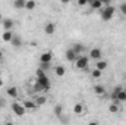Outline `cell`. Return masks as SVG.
Returning a JSON list of instances; mask_svg holds the SVG:
<instances>
[{
  "mask_svg": "<svg viewBox=\"0 0 126 125\" xmlns=\"http://www.w3.org/2000/svg\"><path fill=\"white\" fill-rule=\"evenodd\" d=\"M25 0H15L13 1V7L15 9H25Z\"/></svg>",
  "mask_w": 126,
  "mask_h": 125,
  "instance_id": "cell-24",
  "label": "cell"
},
{
  "mask_svg": "<svg viewBox=\"0 0 126 125\" xmlns=\"http://www.w3.org/2000/svg\"><path fill=\"white\" fill-rule=\"evenodd\" d=\"M1 25H3V30H4V31H12V28H13V25H15V21H13L12 18H3Z\"/></svg>",
  "mask_w": 126,
  "mask_h": 125,
  "instance_id": "cell-6",
  "label": "cell"
},
{
  "mask_svg": "<svg viewBox=\"0 0 126 125\" xmlns=\"http://www.w3.org/2000/svg\"><path fill=\"white\" fill-rule=\"evenodd\" d=\"M107 66H109V63L106 62V61H103V59L98 61V62H95V69H98V71H101V72H103Z\"/></svg>",
  "mask_w": 126,
  "mask_h": 125,
  "instance_id": "cell-21",
  "label": "cell"
},
{
  "mask_svg": "<svg viewBox=\"0 0 126 125\" xmlns=\"http://www.w3.org/2000/svg\"><path fill=\"white\" fill-rule=\"evenodd\" d=\"M1 106H3V100L0 99V109H1Z\"/></svg>",
  "mask_w": 126,
  "mask_h": 125,
  "instance_id": "cell-36",
  "label": "cell"
},
{
  "mask_svg": "<svg viewBox=\"0 0 126 125\" xmlns=\"http://www.w3.org/2000/svg\"><path fill=\"white\" fill-rule=\"evenodd\" d=\"M34 102H35L37 107H40V106H44V104H46V102H47V97H46V96H37Z\"/></svg>",
  "mask_w": 126,
  "mask_h": 125,
  "instance_id": "cell-18",
  "label": "cell"
},
{
  "mask_svg": "<svg viewBox=\"0 0 126 125\" xmlns=\"http://www.w3.org/2000/svg\"><path fill=\"white\" fill-rule=\"evenodd\" d=\"M54 115L57 118H62V115H63V106L62 104H56L54 106Z\"/></svg>",
  "mask_w": 126,
  "mask_h": 125,
  "instance_id": "cell-25",
  "label": "cell"
},
{
  "mask_svg": "<svg viewBox=\"0 0 126 125\" xmlns=\"http://www.w3.org/2000/svg\"><path fill=\"white\" fill-rule=\"evenodd\" d=\"M114 12H116V7L114 6H106V7H103L101 10H100V15H101V19L104 21V22H109L111 18H113V15H114Z\"/></svg>",
  "mask_w": 126,
  "mask_h": 125,
  "instance_id": "cell-2",
  "label": "cell"
},
{
  "mask_svg": "<svg viewBox=\"0 0 126 125\" xmlns=\"http://www.w3.org/2000/svg\"><path fill=\"white\" fill-rule=\"evenodd\" d=\"M119 10L123 13V15H126V1H123V3H120V6H119Z\"/></svg>",
  "mask_w": 126,
  "mask_h": 125,
  "instance_id": "cell-30",
  "label": "cell"
},
{
  "mask_svg": "<svg viewBox=\"0 0 126 125\" xmlns=\"http://www.w3.org/2000/svg\"><path fill=\"white\" fill-rule=\"evenodd\" d=\"M78 4L79 6H87L88 4V0H78Z\"/></svg>",
  "mask_w": 126,
  "mask_h": 125,
  "instance_id": "cell-31",
  "label": "cell"
},
{
  "mask_svg": "<svg viewBox=\"0 0 126 125\" xmlns=\"http://www.w3.org/2000/svg\"><path fill=\"white\" fill-rule=\"evenodd\" d=\"M35 6H37V3H35L34 0H28V1L25 3V9H27V10H32V9H35Z\"/></svg>",
  "mask_w": 126,
  "mask_h": 125,
  "instance_id": "cell-26",
  "label": "cell"
},
{
  "mask_svg": "<svg viewBox=\"0 0 126 125\" xmlns=\"http://www.w3.org/2000/svg\"><path fill=\"white\" fill-rule=\"evenodd\" d=\"M1 61H3V52L0 50V62H1Z\"/></svg>",
  "mask_w": 126,
  "mask_h": 125,
  "instance_id": "cell-35",
  "label": "cell"
},
{
  "mask_svg": "<svg viewBox=\"0 0 126 125\" xmlns=\"http://www.w3.org/2000/svg\"><path fill=\"white\" fill-rule=\"evenodd\" d=\"M13 32L12 31H3V34H1V40L3 41H6V43H10L12 41V38H13Z\"/></svg>",
  "mask_w": 126,
  "mask_h": 125,
  "instance_id": "cell-17",
  "label": "cell"
},
{
  "mask_svg": "<svg viewBox=\"0 0 126 125\" xmlns=\"http://www.w3.org/2000/svg\"><path fill=\"white\" fill-rule=\"evenodd\" d=\"M10 44H12V47H15V49L22 47V37H21L19 34H15L13 38H12V41H10Z\"/></svg>",
  "mask_w": 126,
  "mask_h": 125,
  "instance_id": "cell-11",
  "label": "cell"
},
{
  "mask_svg": "<svg viewBox=\"0 0 126 125\" xmlns=\"http://www.w3.org/2000/svg\"><path fill=\"white\" fill-rule=\"evenodd\" d=\"M6 94H7L10 99L16 100V99H18V96H19V91H18V88H16L15 85H10V87H7V88H6Z\"/></svg>",
  "mask_w": 126,
  "mask_h": 125,
  "instance_id": "cell-10",
  "label": "cell"
},
{
  "mask_svg": "<svg viewBox=\"0 0 126 125\" xmlns=\"http://www.w3.org/2000/svg\"><path fill=\"white\" fill-rule=\"evenodd\" d=\"M88 4L91 7V10H101L103 9V0H88Z\"/></svg>",
  "mask_w": 126,
  "mask_h": 125,
  "instance_id": "cell-8",
  "label": "cell"
},
{
  "mask_svg": "<svg viewBox=\"0 0 126 125\" xmlns=\"http://www.w3.org/2000/svg\"><path fill=\"white\" fill-rule=\"evenodd\" d=\"M64 58H66V61H67V62L75 63V61L78 59V55H76V53H75L70 47H69V49L66 50V53H64Z\"/></svg>",
  "mask_w": 126,
  "mask_h": 125,
  "instance_id": "cell-9",
  "label": "cell"
},
{
  "mask_svg": "<svg viewBox=\"0 0 126 125\" xmlns=\"http://www.w3.org/2000/svg\"><path fill=\"white\" fill-rule=\"evenodd\" d=\"M70 49H72V50H73V52H75L78 56H81V55L85 52V46H84L82 43H75V44H73Z\"/></svg>",
  "mask_w": 126,
  "mask_h": 125,
  "instance_id": "cell-13",
  "label": "cell"
},
{
  "mask_svg": "<svg viewBox=\"0 0 126 125\" xmlns=\"http://www.w3.org/2000/svg\"><path fill=\"white\" fill-rule=\"evenodd\" d=\"M88 58L93 59V61H95V62L101 61V59H103V52H101V49H100V47H93V49L90 50Z\"/></svg>",
  "mask_w": 126,
  "mask_h": 125,
  "instance_id": "cell-5",
  "label": "cell"
},
{
  "mask_svg": "<svg viewBox=\"0 0 126 125\" xmlns=\"http://www.w3.org/2000/svg\"><path fill=\"white\" fill-rule=\"evenodd\" d=\"M53 61V53L51 52H44L40 55V63H51Z\"/></svg>",
  "mask_w": 126,
  "mask_h": 125,
  "instance_id": "cell-7",
  "label": "cell"
},
{
  "mask_svg": "<svg viewBox=\"0 0 126 125\" xmlns=\"http://www.w3.org/2000/svg\"><path fill=\"white\" fill-rule=\"evenodd\" d=\"M54 74H56L57 77H63V75L66 74V69H64V66H62V65H57V66L54 68Z\"/></svg>",
  "mask_w": 126,
  "mask_h": 125,
  "instance_id": "cell-22",
  "label": "cell"
},
{
  "mask_svg": "<svg viewBox=\"0 0 126 125\" xmlns=\"http://www.w3.org/2000/svg\"><path fill=\"white\" fill-rule=\"evenodd\" d=\"M3 84H4V81H3V78L0 77V87H3Z\"/></svg>",
  "mask_w": 126,
  "mask_h": 125,
  "instance_id": "cell-33",
  "label": "cell"
},
{
  "mask_svg": "<svg viewBox=\"0 0 126 125\" xmlns=\"http://www.w3.org/2000/svg\"><path fill=\"white\" fill-rule=\"evenodd\" d=\"M50 68H51V63H40V69H43V71H47Z\"/></svg>",
  "mask_w": 126,
  "mask_h": 125,
  "instance_id": "cell-29",
  "label": "cell"
},
{
  "mask_svg": "<svg viewBox=\"0 0 126 125\" xmlns=\"http://www.w3.org/2000/svg\"><path fill=\"white\" fill-rule=\"evenodd\" d=\"M10 107H12V112L16 115V116H24L25 115V107L22 106V103H18L16 100H13L12 102V104H10Z\"/></svg>",
  "mask_w": 126,
  "mask_h": 125,
  "instance_id": "cell-4",
  "label": "cell"
},
{
  "mask_svg": "<svg viewBox=\"0 0 126 125\" xmlns=\"http://www.w3.org/2000/svg\"><path fill=\"white\" fill-rule=\"evenodd\" d=\"M1 21H3V16H1V13H0V22H1Z\"/></svg>",
  "mask_w": 126,
  "mask_h": 125,
  "instance_id": "cell-37",
  "label": "cell"
},
{
  "mask_svg": "<svg viewBox=\"0 0 126 125\" xmlns=\"http://www.w3.org/2000/svg\"><path fill=\"white\" fill-rule=\"evenodd\" d=\"M119 110H120V102H117V100L116 102H111L110 106H109V112L110 113H117Z\"/></svg>",
  "mask_w": 126,
  "mask_h": 125,
  "instance_id": "cell-15",
  "label": "cell"
},
{
  "mask_svg": "<svg viewBox=\"0 0 126 125\" xmlns=\"http://www.w3.org/2000/svg\"><path fill=\"white\" fill-rule=\"evenodd\" d=\"M32 90L35 91V93H41V91H46L44 90V87L38 83V81H34V84H32Z\"/></svg>",
  "mask_w": 126,
  "mask_h": 125,
  "instance_id": "cell-23",
  "label": "cell"
},
{
  "mask_svg": "<svg viewBox=\"0 0 126 125\" xmlns=\"http://www.w3.org/2000/svg\"><path fill=\"white\" fill-rule=\"evenodd\" d=\"M94 93L97 96H104L106 94V87L104 85H100V84H95L94 85Z\"/></svg>",
  "mask_w": 126,
  "mask_h": 125,
  "instance_id": "cell-20",
  "label": "cell"
},
{
  "mask_svg": "<svg viewBox=\"0 0 126 125\" xmlns=\"http://www.w3.org/2000/svg\"><path fill=\"white\" fill-rule=\"evenodd\" d=\"M88 125H98V122H97V121H91Z\"/></svg>",
  "mask_w": 126,
  "mask_h": 125,
  "instance_id": "cell-32",
  "label": "cell"
},
{
  "mask_svg": "<svg viewBox=\"0 0 126 125\" xmlns=\"http://www.w3.org/2000/svg\"><path fill=\"white\" fill-rule=\"evenodd\" d=\"M88 66H90V58H88V56H85V55L78 56V59L75 61V68H76V69L85 71Z\"/></svg>",
  "mask_w": 126,
  "mask_h": 125,
  "instance_id": "cell-3",
  "label": "cell"
},
{
  "mask_svg": "<svg viewBox=\"0 0 126 125\" xmlns=\"http://www.w3.org/2000/svg\"><path fill=\"white\" fill-rule=\"evenodd\" d=\"M117 102H120V103L126 102V90H125V88L119 93V96H117Z\"/></svg>",
  "mask_w": 126,
  "mask_h": 125,
  "instance_id": "cell-27",
  "label": "cell"
},
{
  "mask_svg": "<svg viewBox=\"0 0 126 125\" xmlns=\"http://www.w3.org/2000/svg\"><path fill=\"white\" fill-rule=\"evenodd\" d=\"M123 90V87L122 85H116L114 88H113V91L110 93V99H111V102H116L117 100V96H119V93Z\"/></svg>",
  "mask_w": 126,
  "mask_h": 125,
  "instance_id": "cell-16",
  "label": "cell"
},
{
  "mask_svg": "<svg viewBox=\"0 0 126 125\" xmlns=\"http://www.w3.org/2000/svg\"><path fill=\"white\" fill-rule=\"evenodd\" d=\"M44 32H46L47 35H53V34L56 32V24H54V22H47V24L44 25Z\"/></svg>",
  "mask_w": 126,
  "mask_h": 125,
  "instance_id": "cell-12",
  "label": "cell"
},
{
  "mask_svg": "<svg viewBox=\"0 0 126 125\" xmlns=\"http://www.w3.org/2000/svg\"><path fill=\"white\" fill-rule=\"evenodd\" d=\"M22 106L25 107V110H35L37 109V104L34 100H24L22 102Z\"/></svg>",
  "mask_w": 126,
  "mask_h": 125,
  "instance_id": "cell-14",
  "label": "cell"
},
{
  "mask_svg": "<svg viewBox=\"0 0 126 125\" xmlns=\"http://www.w3.org/2000/svg\"><path fill=\"white\" fill-rule=\"evenodd\" d=\"M101 75H103V72H101V71H98V69H93V71H91V77H93L94 80L101 78Z\"/></svg>",
  "mask_w": 126,
  "mask_h": 125,
  "instance_id": "cell-28",
  "label": "cell"
},
{
  "mask_svg": "<svg viewBox=\"0 0 126 125\" xmlns=\"http://www.w3.org/2000/svg\"><path fill=\"white\" fill-rule=\"evenodd\" d=\"M4 125H15V124H13V122H10V121H6V122H4Z\"/></svg>",
  "mask_w": 126,
  "mask_h": 125,
  "instance_id": "cell-34",
  "label": "cell"
},
{
  "mask_svg": "<svg viewBox=\"0 0 126 125\" xmlns=\"http://www.w3.org/2000/svg\"><path fill=\"white\" fill-rule=\"evenodd\" d=\"M84 109H85V106H84L82 103H75V106H73L75 115H82V113H84Z\"/></svg>",
  "mask_w": 126,
  "mask_h": 125,
  "instance_id": "cell-19",
  "label": "cell"
},
{
  "mask_svg": "<svg viewBox=\"0 0 126 125\" xmlns=\"http://www.w3.org/2000/svg\"><path fill=\"white\" fill-rule=\"evenodd\" d=\"M125 78H126V75H125Z\"/></svg>",
  "mask_w": 126,
  "mask_h": 125,
  "instance_id": "cell-38",
  "label": "cell"
},
{
  "mask_svg": "<svg viewBox=\"0 0 126 125\" xmlns=\"http://www.w3.org/2000/svg\"><path fill=\"white\" fill-rule=\"evenodd\" d=\"M35 75H37V80L35 81H38L43 87H44V90L47 91V90H50V87H51V83H50V78L46 75V72L43 71V69H37L35 71Z\"/></svg>",
  "mask_w": 126,
  "mask_h": 125,
  "instance_id": "cell-1",
  "label": "cell"
}]
</instances>
